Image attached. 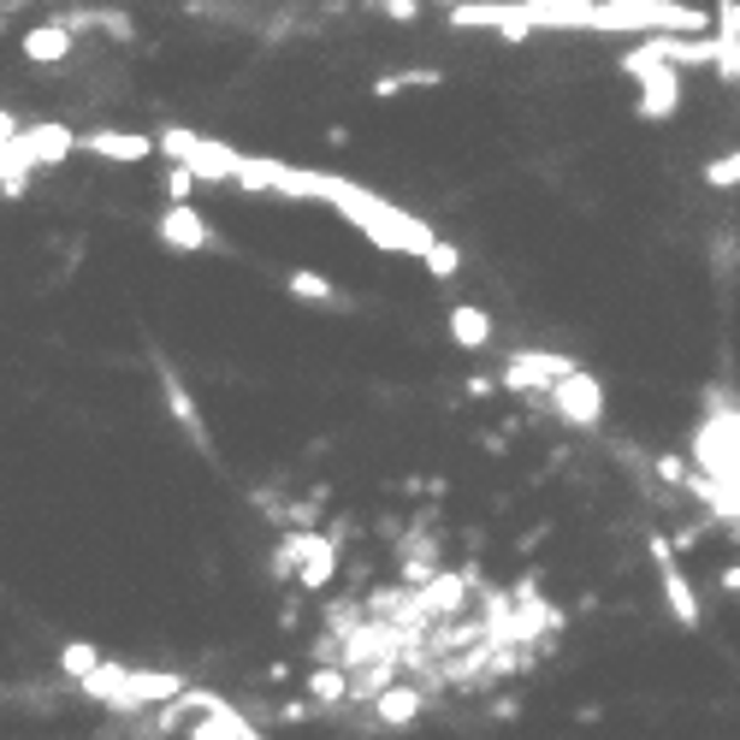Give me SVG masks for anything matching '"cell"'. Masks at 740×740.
Segmentation results:
<instances>
[{"label": "cell", "instance_id": "1", "mask_svg": "<svg viewBox=\"0 0 740 740\" xmlns=\"http://www.w3.org/2000/svg\"><path fill=\"white\" fill-rule=\"evenodd\" d=\"M161 148H166L172 166H191L202 184H237V178H244V166H249V154H237L232 143H219V136H196L184 125H166Z\"/></svg>", "mask_w": 740, "mask_h": 740}, {"label": "cell", "instance_id": "2", "mask_svg": "<svg viewBox=\"0 0 740 740\" xmlns=\"http://www.w3.org/2000/svg\"><path fill=\"white\" fill-rule=\"evenodd\" d=\"M451 24L456 30H497V37H510V42H527L533 30H539L527 19L522 0H462V7H451Z\"/></svg>", "mask_w": 740, "mask_h": 740}, {"label": "cell", "instance_id": "3", "mask_svg": "<svg viewBox=\"0 0 740 740\" xmlns=\"http://www.w3.org/2000/svg\"><path fill=\"white\" fill-rule=\"evenodd\" d=\"M551 415L569 421V426H580V433H593V426L605 421V386H598L587 368H575L569 380L551 386Z\"/></svg>", "mask_w": 740, "mask_h": 740}, {"label": "cell", "instance_id": "4", "mask_svg": "<svg viewBox=\"0 0 740 740\" xmlns=\"http://www.w3.org/2000/svg\"><path fill=\"white\" fill-rule=\"evenodd\" d=\"M575 373V361L569 356H545V350H515L510 361H504V391H551L557 380H569Z\"/></svg>", "mask_w": 740, "mask_h": 740}, {"label": "cell", "instance_id": "5", "mask_svg": "<svg viewBox=\"0 0 740 740\" xmlns=\"http://www.w3.org/2000/svg\"><path fill=\"white\" fill-rule=\"evenodd\" d=\"M646 545H651V563H658V580H664V598H669V610H676V623L681 628H699V593L687 587V575H681L669 539H664V533H651Z\"/></svg>", "mask_w": 740, "mask_h": 740}, {"label": "cell", "instance_id": "6", "mask_svg": "<svg viewBox=\"0 0 740 740\" xmlns=\"http://www.w3.org/2000/svg\"><path fill=\"white\" fill-rule=\"evenodd\" d=\"M184 693V676L178 669H131L125 687H119L113 711H143V705H172Z\"/></svg>", "mask_w": 740, "mask_h": 740}, {"label": "cell", "instance_id": "7", "mask_svg": "<svg viewBox=\"0 0 740 740\" xmlns=\"http://www.w3.org/2000/svg\"><path fill=\"white\" fill-rule=\"evenodd\" d=\"M634 78H640V101H634L640 119L658 125V119H669V113L681 107V65L658 60V65H646V72H634Z\"/></svg>", "mask_w": 740, "mask_h": 740}, {"label": "cell", "instance_id": "8", "mask_svg": "<svg viewBox=\"0 0 740 740\" xmlns=\"http://www.w3.org/2000/svg\"><path fill=\"white\" fill-rule=\"evenodd\" d=\"M30 172H37V161H30V148H24L19 119L0 113V191H7V202H19L30 191Z\"/></svg>", "mask_w": 740, "mask_h": 740}, {"label": "cell", "instance_id": "9", "mask_svg": "<svg viewBox=\"0 0 740 740\" xmlns=\"http://www.w3.org/2000/svg\"><path fill=\"white\" fill-rule=\"evenodd\" d=\"M297 539V580L308 593H320L326 580L338 575V545H332V533H315V527H302V533H290Z\"/></svg>", "mask_w": 740, "mask_h": 740}, {"label": "cell", "instance_id": "10", "mask_svg": "<svg viewBox=\"0 0 740 740\" xmlns=\"http://www.w3.org/2000/svg\"><path fill=\"white\" fill-rule=\"evenodd\" d=\"M78 148L95 154V161L136 166V161H148V154L161 148V136H143V131H90V136H78Z\"/></svg>", "mask_w": 740, "mask_h": 740}, {"label": "cell", "instance_id": "11", "mask_svg": "<svg viewBox=\"0 0 740 740\" xmlns=\"http://www.w3.org/2000/svg\"><path fill=\"white\" fill-rule=\"evenodd\" d=\"M161 244H166L172 255H196V249L214 244V232H208V219H202L191 202H166V214H161Z\"/></svg>", "mask_w": 740, "mask_h": 740}, {"label": "cell", "instance_id": "12", "mask_svg": "<svg viewBox=\"0 0 740 740\" xmlns=\"http://www.w3.org/2000/svg\"><path fill=\"white\" fill-rule=\"evenodd\" d=\"M24 60L30 65H60V60H72V48H78V30L72 24H37V30H24Z\"/></svg>", "mask_w": 740, "mask_h": 740}, {"label": "cell", "instance_id": "13", "mask_svg": "<svg viewBox=\"0 0 740 740\" xmlns=\"http://www.w3.org/2000/svg\"><path fill=\"white\" fill-rule=\"evenodd\" d=\"M24 148H30V161L37 166H60V161H72V148H78V136L72 125H24Z\"/></svg>", "mask_w": 740, "mask_h": 740}, {"label": "cell", "instance_id": "14", "mask_svg": "<svg viewBox=\"0 0 740 740\" xmlns=\"http://www.w3.org/2000/svg\"><path fill=\"white\" fill-rule=\"evenodd\" d=\"M161 398L172 403V415H178L184 433H191L196 444H208V433H202V415H196V403H191V391H184V380L166 368V361H161Z\"/></svg>", "mask_w": 740, "mask_h": 740}, {"label": "cell", "instance_id": "15", "mask_svg": "<svg viewBox=\"0 0 740 740\" xmlns=\"http://www.w3.org/2000/svg\"><path fill=\"white\" fill-rule=\"evenodd\" d=\"M451 338L462 343V350H480V343L492 338V315H486V308H474V302H456L451 308Z\"/></svg>", "mask_w": 740, "mask_h": 740}, {"label": "cell", "instance_id": "16", "mask_svg": "<svg viewBox=\"0 0 740 740\" xmlns=\"http://www.w3.org/2000/svg\"><path fill=\"white\" fill-rule=\"evenodd\" d=\"M285 290H290L297 302H338L332 279H326V273H315V267H290V273H285Z\"/></svg>", "mask_w": 740, "mask_h": 740}, {"label": "cell", "instance_id": "17", "mask_svg": "<svg viewBox=\"0 0 740 740\" xmlns=\"http://www.w3.org/2000/svg\"><path fill=\"white\" fill-rule=\"evenodd\" d=\"M415 717H421V693H415V687H386V693H380V722L398 729V722H415Z\"/></svg>", "mask_w": 740, "mask_h": 740}, {"label": "cell", "instance_id": "18", "mask_svg": "<svg viewBox=\"0 0 740 740\" xmlns=\"http://www.w3.org/2000/svg\"><path fill=\"white\" fill-rule=\"evenodd\" d=\"M101 664H107V658H101V651H95L90 640H72V646L60 651V669H65V676H72V681H90Z\"/></svg>", "mask_w": 740, "mask_h": 740}, {"label": "cell", "instance_id": "19", "mask_svg": "<svg viewBox=\"0 0 740 740\" xmlns=\"http://www.w3.org/2000/svg\"><path fill=\"white\" fill-rule=\"evenodd\" d=\"M125 676H131V664H101L95 676H90V681H78V687H83L90 699L113 705V699H119V687H125Z\"/></svg>", "mask_w": 740, "mask_h": 740}, {"label": "cell", "instance_id": "20", "mask_svg": "<svg viewBox=\"0 0 740 740\" xmlns=\"http://www.w3.org/2000/svg\"><path fill=\"white\" fill-rule=\"evenodd\" d=\"M439 83H444V72H391V78L373 83V95L391 101V95H403V90H439Z\"/></svg>", "mask_w": 740, "mask_h": 740}, {"label": "cell", "instance_id": "21", "mask_svg": "<svg viewBox=\"0 0 740 740\" xmlns=\"http://www.w3.org/2000/svg\"><path fill=\"white\" fill-rule=\"evenodd\" d=\"M308 693L320 705H338V699L356 693V681H343V669H315V676H308Z\"/></svg>", "mask_w": 740, "mask_h": 740}, {"label": "cell", "instance_id": "22", "mask_svg": "<svg viewBox=\"0 0 740 740\" xmlns=\"http://www.w3.org/2000/svg\"><path fill=\"white\" fill-rule=\"evenodd\" d=\"M426 273H433V279H456V267H462V249L451 244V237H439L433 249H426V261H421Z\"/></svg>", "mask_w": 740, "mask_h": 740}, {"label": "cell", "instance_id": "23", "mask_svg": "<svg viewBox=\"0 0 740 740\" xmlns=\"http://www.w3.org/2000/svg\"><path fill=\"white\" fill-rule=\"evenodd\" d=\"M421 605H426V610H456V605H462V580H456V575H439L433 587H426Z\"/></svg>", "mask_w": 740, "mask_h": 740}, {"label": "cell", "instance_id": "24", "mask_svg": "<svg viewBox=\"0 0 740 740\" xmlns=\"http://www.w3.org/2000/svg\"><path fill=\"white\" fill-rule=\"evenodd\" d=\"M705 184H711V191H729V184H734V191H740V148L705 166Z\"/></svg>", "mask_w": 740, "mask_h": 740}, {"label": "cell", "instance_id": "25", "mask_svg": "<svg viewBox=\"0 0 740 740\" xmlns=\"http://www.w3.org/2000/svg\"><path fill=\"white\" fill-rule=\"evenodd\" d=\"M196 184H202V178H196L191 166H172L161 191H166V202H191V196H196Z\"/></svg>", "mask_w": 740, "mask_h": 740}, {"label": "cell", "instance_id": "26", "mask_svg": "<svg viewBox=\"0 0 740 740\" xmlns=\"http://www.w3.org/2000/svg\"><path fill=\"white\" fill-rule=\"evenodd\" d=\"M380 12H391V19H403V24H415L421 19V0H373Z\"/></svg>", "mask_w": 740, "mask_h": 740}, {"label": "cell", "instance_id": "27", "mask_svg": "<svg viewBox=\"0 0 740 740\" xmlns=\"http://www.w3.org/2000/svg\"><path fill=\"white\" fill-rule=\"evenodd\" d=\"M717 24H722V37H729V42H740V0H722Z\"/></svg>", "mask_w": 740, "mask_h": 740}, {"label": "cell", "instance_id": "28", "mask_svg": "<svg viewBox=\"0 0 740 740\" xmlns=\"http://www.w3.org/2000/svg\"><path fill=\"white\" fill-rule=\"evenodd\" d=\"M722 593H740V563H734V569H722Z\"/></svg>", "mask_w": 740, "mask_h": 740}, {"label": "cell", "instance_id": "29", "mask_svg": "<svg viewBox=\"0 0 740 740\" xmlns=\"http://www.w3.org/2000/svg\"><path fill=\"white\" fill-rule=\"evenodd\" d=\"M244 740H261V734H255V729H249V734H244Z\"/></svg>", "mask_w": 740, "mask_h": 740}]
</instances>
